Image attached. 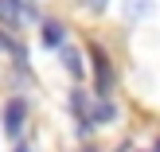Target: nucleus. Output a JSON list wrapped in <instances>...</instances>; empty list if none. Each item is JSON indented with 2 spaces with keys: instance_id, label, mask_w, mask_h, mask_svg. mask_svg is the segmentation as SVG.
Instances as JSON below:
<instances>
[{
  "instance_id": "nucleus-2",
  "label": "nucleus",
  "mask_w": 160,
  "mask_h": 152,
  "mask_svg": "<svg viewBox=\"0 0 160 152\" xmlns=\"http://www.w3.org/2000/svg\"><path fill=\"white\" fill-rule=\"evenodd\" d=\"M28 20H35L31 0H0V23L4 27H23Z\"/></svg>"
},
{
  "instance_id": "nucleus-5",
  "label": "nucleus",
  "mask_w": 160,
  "mask_h": 152,
  "mask_svg": "<svg viewBox=\"0 0 160 152\" xmlns=\"http://www.w3.org/2000/svg\"><path fill=\"white\" fill-rule=\"evenodd\" d=\"M152 16V0H125V20H148Z\"/></svg>"
},
{
  "instance_id": "nucleus-6",
  "label": "nucleus",
  "mask_w": 160,
  "mask_h": 152,
  "mask_svg": "<svg viewBox=\"0 0 160 152\" xmlns=\"http://www.w3.org/2000/svg\"><path fill=\"white\" fill-rule=\"evenodd\" d=\"M90 121H94V125H109V121H117V105L98 101V105H94V113H90Z\"/></svg>"
},
{
  "instance_id": "nucleus-4",
  "label": "nucleus",
  "mask_w": 160,
  "mask_h": 152,
  "mask_svg": "<svg viewBox=\"0 0 160 152\" xmlns=\"http://www.w3.org/2000/svg\"><path fill=\"white\" fill-rule=\"evenodd\" d=\"M43 43L47 47H62V43H67V27H62L59 20H47L43 23Z\"/></svg>"
},
{
  "instance_id": "nucleus-3",
  "label": "nucleus",
  "mask_w": 160,
  "mask_h": 152,
  "mask_svg": "<svg viewBox=\"0 0 160 152\" xmlns=\"http://www.w3.org/2000/svg\"><path fill=\"white\" fill-rule=\"evenodd\" d=\"M23 121H28V101H23V98H12L4 105V133H8V137H20V133H23Z\"/></svg>"
},
{
  "instance_id": "nucleus-7",
  "label": "nucleus",
  "mask_w": 160,
  "mask_h": 152,
  "mask_svg": "<svg viewBox=\"0 0 160 152\" xmlns=\"http://www.w3.org/2000/svg\"><path fill=\"white\" fill-rule=\"evenodd\" d=\"M59 55H62V62H67V70H70V74H82V59H78V51H74V47H67V43H62L59 47Z\"/></svg>"
},
{
  "instance_id": "nucleus-9",
  "label": "nucleus",
  "mask_w": 160,
  "mask_h": 152,
  "mask_svg": "<svg viewBox=\"0 0 160 152\" xmlns=\"http://www.w3.org/2000/svg\"><path fill=\"white\" fill-rule=\"evenodd\" d=\"M16 152H31V148H28V145H16Z\"/></svg>"
},
{
  "instance_id": "nucleus-11",
  "label": "nucleus",
  "mask_w": 160,
  "mask_h": 152,
  "mask_svg": "<svg viewBox=\"0 0 160 152\" xmlns=\"http://www.w3.org/2000/svg\"><path fill=\"white\" fill-rule=\"evenodd\" d=\"M156 152H160V148H156Z\"/></svg>"
},
{
  "instance_id": "nucleus-8",
  "label": "nucleus",
  "mask_w": 160,
  "mask_h": 152,
  "mask_svg": "<svg viewBox=\"0 0 160 152\" xmlns=\"http://www.w3.org/2000/svg\"><path fill=\"white\" fill-rule=\"evenodd\" d=\"M78 4H82V8H90V12H102L109 0H78Z\"/></svg>"
},
{
  "instance_id": "nucleus-1",
  "label": "nucleus",
  "mask_w": 160,
  "mask_h": 152,
  "mask_svg": "<svg viewBox=\"0 0 160 152\" xmlns=\"http://www.w3.org/2000/svg\"><path fill=\"white\" fill-rule=\"evenodd\" d=\"M90 62H94V86H98V94L109 98L113 86H117V74H113V66H109L106 51H102V47H90Z\"/></svg>"
},
{
  "instance_id": "nucleus-10",
  "label": "nucleus",
  "mask_w": 160,
  "mask_h": 152,
  "mask_svg": "<svg viewBox=\"0 0 160 152\" xmlns=\"http://www.w3.org/2000/svg\"><path fill=\"white\" fill-rule=\"evenodd\" d=\"M86 152H98V148H86Z\"/></svg>"
}]
</instances>
